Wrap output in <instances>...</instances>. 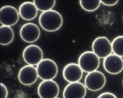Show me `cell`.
<instances>
[{
	"mask_svg": "<svg viewBox=\"0 0 123 98\" xmlns=\"http://www.w3.org/2000/svg\"><path fill=\"white\" fill-rule=\"evenodd\" d=\"M39 23L41 27L46 31L55 32L62 26L63 17L58 12L51 10L42 13L39 16Z\"/></svg>",
	"mask_w": 123,
	"mask_h": 98,
	"instance_id": "1",
	"label": "cell"
},
{
	"mask_svg": "<svg viewBox=\"0 0 123 98\" xmlns=\"http://www.w3.org/2000/svg\"><path fill=\"white\" fill-rule=\"evenodd\" d=\"M38 75L43 81L53 80L58 72L57 64L52 60L44 59L37 65Z\"/></svg>",
	"mask_w": 123,
	"mask_h": 98,
	"instance_id": "2",
	"label": "cell"
},
{
	"mask_svg": "<svg viewBox=\"0 0 123 98\" xmlns=\"http://www.w3.org/2000/svg\"><path fill=\"white\" fill-rule=\"evenodd\" d=\"M100 64V58L93 52H84L78 58V64L83 72L86 73H91L97 71Z\"/></svg>",
	"mask_w": 123,
	"mask_h": 98,
	"instance_id": "3",
	"label": "cell"
},
{
	"mask_svg": "<svg viewBox=\"0 0 123 98\" xmlns=\"http://www.w3.org/2000/svg\"><path fill=\"white\" fill-rule=\"evenodd\" d=\"M106 83L104 74L99 71L88 73L84 79V84L88 89L92 91H97L102 89Z\"/></svg>",
	"mask_w": 123,
	"mask_h": 98,
	"instance_id": "4",
	"label": "cell"
},
{
	"mask_svg": "<svg viewBox=\"0 0 123 98\" xmlns=\"http://www.w3.org/2000/svg\"><path fill=\"white\" fill-rule=\"evenodd\" d=\"M92 49L99 58L105 59L113 52L111 43L105 37H99L95 39L92 44Z\"/></svg>",
	"mask_w": 123,
	"mask_h": 98,
	"instance_id": "5",
	"label": "cell"
},
{
	"mask_svg": "<svg viewBox=\"0 0 123 98\" xmlns=\"http://www.w3.org/2000/svg\"><path fill=\"white\" fill-rule=\"evenodd\" d=\"M43 57L42 49L40 47L36 45H28L23 51L24 60L29 65H38L43 60Z\"/></svg>",
	"mask_w": 123,
	"mask_h": 98,
	"instance_id": "6",
	"label": "cell"
},
{
	"mask_svg": "<svg viewBox=\"0 0 123 98\" xmlns=\"http://www.w3.org/2000/svg\"><path fill=\"white\" fill-rule=\"evenodd\" d=\"M38 93L40 98H56L59 94V86L53 80L43 81L38 87Z\"/></svg>",
	"mask_w": 123,
	"mask_h": 98,
	"instance_id": "7",
	"label": "cell"
},
{
	"mask_svg": "<svg viewBox=\"0 0 123 98\" xmlns=\"http://www.w3.org/2000/svg\"><path fill=\"white\" fill-rule=\"evenodd\" d=\"M0 23L3 25L11 27L15 25L19 19V13L13 6L6 5L0 10Z\"/></svg>",
	"mask_w": 123,
	"mask_h": 98,
	"instance_id": "8",
	"label": "cell"
},
{
	"mask_svg": "<svg viewBox=\"0 0 123 98\" xmlns=\"http://www.w3.org/2000/svg\"><path fill=\"white\" fill-rule=\"evenodd\" d=\"M40 35L39 28L33 23H27L20 29L21 38L27 43H32L36 42L40 38Z\"/></svg>",
	"mask_w": 123,
	"mask_h": 98,
	"instance_id": "9",
	"label": "cell"
},
{
	"mask_svg": "<svg viewBox=\"0 0 123 98\" xmlns=\"http://www.w3.org/2000/svg\"><path fill=\"white\" fill-rule=\"evenodd\" d=\"M103 67L110 74H118L123 70V59L114 54H111L104 60Z\"/></svg>",
	"mask_w": 123,
	"mask_h": 98,
	"instance_id": "10",
	"label": "cell"
},
{
	"mask_svg": "<svg viewBox=\"0 0 123 98\" xmlns=\"http://www.w3.org/2000/svg\"><path fill=\"white\" fill-rule=\"evenodd\" d=\"M18 77L21 84L30 86L35 83L39 77L37 68L33 65H28L20 70Z\"/></svg>",
	"mask_w": 123,
	"mask_h": 98,
	"instance_id": "11",
	"label": "cell"
},
{
	"mask_svg": "<svg viewBox=\"0 0 123 98\" xmlns=\"http://www.w3.org/2000/svg\"><path fill=\"white\" fill-rule=\"evenodd\" d=\"M83 72L78 64L70 63L64 67L63 70V76L65 81L69 83L78 82L82 79Z\"/></svg>",
	"mask_w": 123,
	"mask_h": 98,
	"instance_id": "12",
	"label": "cell"
},
{
	"mask_svg": "<svg viewBox=\"0 0 123 98\" xmlns=\"http://www.w3.org/2000/svg\"><path fill=\"white\" fill-rule=\"evenodd\" d=\"M86 94V88L80 82L70 83L63 92L64 98H84Z\"/></svg>",
	"mask_w": 123,
	"mask_h": 98,
	"instance_id": "13",
	"label": "cell"
},
{
	"mask_svg": "<svg viewBox=\"0 0 123 98\" xmlns=\"http://www.w3.org/2000/svg\"><path fill=\"white\" fill-rule=\"evenodd\" d=\"M19 13L20 16L24 20H32L37 16L38 10L34 3L25 2L20 5Z\"/></svg>",
	"mask_w": 123,
	"mask_h": 98,
	"instance_id": "14",
	"label": "cell"
},
{
	"mask_svg": "<svg viewBox=\"0 0 123 98\" xmlns=\"http://www.w3.org/2000/svg\"><path fill=\"white\" fill-rule=\"evenodd\" d=\"M14 33L11 27L2 25L0 27V44L5 46L13 42Z\"/></svg>",
	"mask_w": 123,
	"mask_h": 98,
	"instance_id": "15",
	"label": "cell"
},
{
	"mask_svg": "<svg viewBox=\"0 0 123 98\" xmlns=\"http://www.w3.org/2000/svg\"><path fill=\"white\" fill-rule=\"evenodd\" d=\"M33 1L38 10L43 12L52 10L56 3L55 0H34Z\"/></svg>",
	"mask_w": 123,
	"mask_h": 98,
	"instance_id": "16",
	"label": "cell"
},
{
	"mask_svg": "<svg viewBox=\"0 0 123 98\" xmlns=\"http://www.w3.org/2000/svg\"><path fill=\"white\" fill-rule=\"evenodd\" d=\"M80 3L81 7L88 12H93L97 10L100 6L101 2L99 0H80Z\"/></svg>",
	"mask_w": 123,
	"mask_h": 98,
	"instance_id": "17",
	"label": "cell"
},
{
	"mask_svg": "<svg viewBox=\"0 0 123 98\" xmlns=\"http://www.w3.org/2000/svg\"><path fill=\"white\" fill-rule=\"evenodd\" d=\"M113 54L121 57H123V36L115 38L111 43Z\"/></svg>",
	"mask_w": 123,
	"mask_h": 98,
	"instance_id": "18",
	"label": "cell"
},
{
	"mask_svg": "<svg viewBox=\"0 0 123 98\" xmlns=\"http://www.w3.org/2000/svg\"><path fill=\"white\" fill-rule=\"evenodd\" d=\"M1 98H7L8 94L7 89L6 87L3 83H0Z\"/></svg>",
	"mask_w": 123,
	"mask_h": 98,
	"instance_id": "19",
	"label": "cell"
},
{
	"mask_svg": "<svg viewBox=\"0 0 123 98\" xmlns=\"http://www.w3.org/2000/svg\"><path fill=\"white\" fill-rule=\"evenodd\" d=\"M119 0H101V3L105 6H113L117 4Z\"/></svg>",
	"mask_w": 123,
	"mask_h": 98,
	"instance_id": "20",
	"label": "cell"
},
{
	"mask_svg": "<svg viewBox=\"0 0 123 98\" xmlns=\"http://www.w3.org/2000/svg\"><path fill=\"white\" fill-rule=\"evenodd\" d=\"M97 98H117L113 93L110 92H105L100 94Z\"/></svg>",
	"mask_w": 123,
	"mask_h": 98,
	"instance_id": "21",
	"label": "cell"
},
{
	"mask_svg": "<svg viewBox=\"0 0 123 98\" xmlns=\"http://www.w3.org/2000/svg\"></svg>",
	"mask_w": 123,
	"mask_h": 98,
	"instance_id": "22",
	"label": "cell"
},
{
	"mask_svg": "<svg viewBox=\"0 0 123 98\" xmlns=\"http://www.w3.org/2000/svg\"></svg>",
	"mask_w": 123,
	"mask_h": 98,
	"instance_id": "23",
	"label": "cell"
}]
</instances>
